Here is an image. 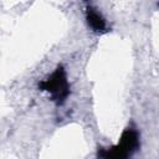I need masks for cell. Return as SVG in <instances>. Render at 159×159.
Masks as SVG:
<instances>
[{
	"label": "cell",
	"instance_id": "6da1fadb",
	"mask_svg": "<svg viewBox=\"0 0 159 159\" xmlns=\"http://www.w3.org/2000/svg\"><path fill=\"white\" fill-rule=\"evenodd\" d=\"M140 148L138 132L128 127L120 135L119 142L112 147H99L97 150L98 159H129Z\"/></svg>",
	"mask_w": 159,
	"mask_h": 159
},
{
	"label": "cell",
	"instance_id": "7a4b0ae2",
	"mask_svg": "<svg viewBox=\"0 0 159 159\" xmlns=\"http://www.w3.org/2000/svg\"><path fill=\"white\" fill-rule=\"evenodd\" d=\"M39 89L48 92L56 104H62L70 94V83L63 66L58 65L48 77L42 80L39 83Z\"/></svg>",
	"mask_w": 159,
	"mask_h": 159
},
{
	"label": "cell",
	"instance_id": "3957f363",
	"mask_svg": "<svg viewBox=\"0 0 159 159\" xmlns=\"http://www.w3.org/2000/svg\"><path fill=\"white\" fill-rule=\"evenodd\" d=\"M86 21L91 30L96 34H103L107 31L106 19L101 14V11H98V9L93 7L92 5H87L86 7Z\"/></svg>",
	"mask_w": 159,
	"mask_h": 159
}]
</instances>
